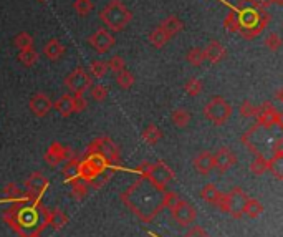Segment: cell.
I'll return each instance as SVG.
<instances>
[{
  "label": "cell",
  "mask_w": 283,
  "mask_h": 237,
  "mask_svg": "<svg viewBox=\"0 0 283 237\" xmlns=\"http://www.w3.org/2000/svg\"><path fill=\"white\" fill-rule=\"evenodd\" d=\"M237 17L240 22V35L245 40H252L265 30L270 20V13L257 4V0H240L237 5Z\"/></svg>",
  "instance_id": "6da1fadb"
},
{
  "label": "cell",
  "mask_w": 283,
  "mask_h": 237,
  "mask_svg": "<svg viewBox=\"0 0 283 237\" xmlns=\"http://www.w3.org/2000/svg\"><path fill=\"white\" fill-rule=\"evenodd\" d=\"M100 18L111 32H123L133 20V13L121 0H110L100 12Z\"/></svg>",
  "instance_id": "7a4b0ae2"
},
{
  "label": "cell",
  "mask_w": 283,
  "mask_h": 237,
  "mask_svg": "<svg viewBox=\"0 0 283 237\" xmlns=\"http://www.w3.org/2000/svg\"><path fill=\"white\" fill-rule=\"evenodd\" d=\"M138 171L141 173V178H146L151 184H154L161 191H164L166 186L171 183L174 178L172 169L169 168L164 161H158L154 164L143 163L138 168Z\"/></svg>",
  "instance_id": "3957f363"
},
{
  "label": "cell",
  "mask_w": 283,
  "mask_h": 237,
  "mask_svg": "<svg viewBox=\"0 0 283 237\" xmlns=\"http://www.w3.org/2000/svg\"><path fill=\"white\" fill-rule=\"evenodd\" d=\"M232 113V104L224 96H212L206 106H204V116L215 126H222V124L227 123Z\"/></svg>",
  "instance_id": "277c9868"
},
{
  "label": "cell",
  "mask_w": 283,
  "mask_h": 237,
  "mask_svg": "<svg viewBox=\"0 0 283 237\" xmlns=\"http://www.w3.org/2000/svg\"><path fill=\"white\" fill-rule=\"evenodd\" d=\"M247 198H249V196H247L242 187L235 186L230 192L222 194L221 199H219L217 206L221 207L222 212L229 214L230 218L240 219L244 216V204H245Z\"/></svg>",
  "instance_id": "5b68a950"
},
{
  "label": "cell",
  "mask_w": 283,
  "mask_h": 237,
  "mask_svg": "<svg viewBox=\"0 0 283 237\" xmlns=\"http://www.w3.org/2000/svg\"><path fill=\"white\" fill-rule=\"evenodd\" d=\"M86 155H98L104 158V161L110 166H118L119 164V148L115 144L111 138L101 136L95 139L93 143H90Z\"/></svg>",
  "instance_id": "8992f818"
},
{
  "label": "cell",
  "mask_w": 283,
  "mask_h": 237,
  "mask_svg": "<svg viewBox=\"0 0 283 237\" xmlns=\"http://www.w3.org/2000/svg\"><path fill=\"white\" fill-rule=\"evenodd\" d=\"M106 168H110V164L104 161V158L98 155H86V158L80 159V178L90 184Z\"/></svg>",
  "instance_id": "52a82bcc"
},
{
  "label": "cell",
  "mask_w": 283,
  "mask_h": 237,
  "mask_svg": "<svg viewBox=\"0 0 283 237\" xmlns=\"http://www.w3.org/2000/svg\"><path fill=\"white\" fill-rule=\"evenodd\" d=\"M93 85L91 76L84 68H76L65 78V87L72 92L73 95H83L90 87Z\"/></svg>",
  "instance_id": "ba28073f"
},
{
  "label": "cell",
  "mask_w": 283,
  "mask_h": 237,
  "mask_svg": "<svg viewBox=\"0 0 283 237\" xmlns=\"http://www.w3.org/2000/svg\"><path fill=\"white\" fill-rule=\"evenodd\" d=\"M171 214H172V219L178 222L179 226L187 227L190 224H194L195 219H197V211L195 207L189 203L186 199H181L171 207Z\"/></svg>",
  "instance_id": "9c48e42d"
},
{
  "label": "cell",
  "mask_w": 283,
  "mask_h": 237,
  "mask_svg": "<svg viewBox=\"0 0 283 237\" xmlns=\"http://www.w3.org/2000/svg\"><path fill=\"white\" fill-rule=\"evenodd\" d=\"M257 126L258 128H272V126H281V113L270 103H264L258 106L255 115Z\"/></svg>",
  "instance_id": "30bf717a"
},
{
  "label": "cell",
  "mask_w": 283,
  "mask_h": 237,
  "mask_svg": "<svg viewBox=\"0 0 283 237\" xmlns=\"http://www.w3.org/2000/svg\"><path fill=\"white\" fill-rule=\"evenodd\" d=\"M45 163L48 166H52V168H55V166H58L61 163L68 161L70 158H73V151L68 148V146L61 144V143H52L50 146H48V149L45 153Z\"/></svg>",
  "instance_id": "8fae6325"
},
{
  "label": "cell",
  "mask_w": 283,
  "mask_h": 237,
  "mask_svg": "<svg viewBox=\"0 0 283 237\" xmlns=\"http://www.w3.org/2000/svg\"><path fill=\"white\" fill-rule=\"evenodd\" d=\"M88 44L93 47V50H96L98 53H106L115 47L116 40L111 35V32H108L106 29H100V30H96L95 33L90 35Z\"/></svg>",
  "instance_id": "7c38bea8"
},
{
  "label": "cell",
  "mask_w": 283,
  "mask_h": 237,
  "mask_svg": "<svg viewBox=\"0 0 283 237\" xmlns=\"http://www.w3.org/2000/svg\"><path fill=\"white\" fill-rule=\"evenodd\" d=\"M47 187H48V179L40 171L30 173V176L25 179L27 196L30 198H38L41 192L47 191Z\"/></svg>",
  "instance_id": "4fadbf2b"
},
{
  "label": "cell",
  "mask_w": 283,
  "mask_h": 237,
  "mask_svg": "<svg viewBox=\"0 0 283 237\" xmlns=\"http://www.w3.org/2000/svg\"><path fill=\"white\" fill-rule=\"evenodd\" d=\"M237 164V155L230 148L224 146L214 155V169L219 173H225Z\"/></svg>",
  "instance_id": "5bb4252c"
},
{
  "label": "cell",
  "mask_w": 283,
  "mask_h": 237,
  "mask_svg": "<svg viewBox=\"0 0 283 237\" xmlns=\"http://www.w3.org/2000/svg\"><path fill=\"white\" fill-rule=\"evenodd\" d=\"M28 108H30V111L37 118H43L52 111L53 103L45 93H37L32 96L30 101H28Z\"/></svg>",
  "instance_id": "9a60e30c"
},
{
  "label": "cell",
  "mask_w": 283,
  "mask_h": 237,
  "mask_svg": "<svg viewBox=\"0 0 283 237\" xmlns=\"http://www.w3.org/2000/svg\"><path fill=\"white\" fill-rule=\"evenodd\" d=\"M194 168L199 174L207 176L214 171V155L210 151H201L199 155L194 158Z\"/></svg>",
  "instance_id": "2e32d148"
},
{
  "label": "cell",
  "mask_w": 283,
  "mask_h": 237,
  "mask_svg": "<svg viewBox=\"0 0 283 237\" xmlns=\"http://www.w3.org/2000/svg\"><path fill=\"white\" fill-rule=\"evenodd\" d=\"M204 55H206V60H209L212 65H215L227 57V50H225V47L221 44V41L212 40L207 45L206 50H204Z\"/></svg>",
  "instance_id": "e0dca14e"
},
{
  "label": "cell",
  "mask_w": 283,
  "mask_h": 237,
  "mask_svg": "<svg viewBox=\"0 0 283 237\" xmlns=\"http://www.w3.org/2000/svg\"><path fill=\"white\" fill-rule=\"evenodd\" d=\"M43 53H45V57L48 60L56 61V60H60L63 57V53H65V47H63L61 41H58L56 38H52V40H48V44L43 47Z\"/></svg>",
  "instance_id": "ac0fdd59"
},
{
  "label": "cell",
  "mask_w": 283,
  "mask_h": 237,
  "mask_svg": "<svg viewBox=\"0 0 283 237\" xmlns=\"http://www.w3.org/2000/svg\"><path fill=\"white\" fill-rule=\"evenodd\" d=\"M53 108L58 111L63 118L73 115V95H61L58 100L53 103Z\"/></svg>",
  "instance_id": "d6986e66"
},
{
  "label": "cell",
  "mask_w": 283,
  "mask_h": 237,
  "mask_svg": "<svg viewBox=\"0 0 283 237\" xmlns=\"http://www.w3.org/2000/svg\"><path fill=\"white\" fill-rule=\"evenodd\" d=\"M161 29L164 30L167 35H169V38H172V37H176L178 33H181L182 32V29H184V24L181 22V18H178L176 15H169L164 22H162L161 25Z\"/></svg>",
  "instance_id": "ffe728a7"
},
{
  "label": "cell",
  "mask_w": 283,
  "mask_h": 237,
  "mask_svg": "<svg viewBox=\"0 0 283 237\" xmlns=\"http://www.w3.org/2000/svg\"><path fill=\"white\" fill-rule=\"evenodd\" d=\"M47 222L55 229V231H61V229L68 224V218L61 209H53L52 212H48Z\"/></svg>",
  "instance_id": "44dd1931"
},
{
  "label": "cell",
  "mask_w": 283,
  "mask_h": 237,
  "mask_svg": "<svg viewBox=\"0 0 283 237\" xmlns=\"http://www.w3.org/2000/svg\"><path fill=\"white\" fill-rule=\"evenodd\" d=\"M70 184H72V196H73L76 201H83L84 198L88 196L90 184H88L84 179H81V178H75V179L70 181Z\"/></svg>",
  "instance_id": "7402d4cb"
},
{
  "label": "cell",
  "mask_w": 283,
  "mask_h": 237,
  "mask_svg": "<svg viewBox=\"0 0 283 237\" xmlns=\"http://www.w3.org/2000/svg\"><path fill=\"white\" fill-rule=\"evenodd\" d=\"M141 138H143L144 143H147L149 146H154L162 139V131L156 126V124H147L143 130V133H141Z\"/></svg>",
  "instance_id": "603a6c76"
},
{
  "label": "cell",
  "mask_w": 283,
  "mask_h": 237,
  "mask_svg": "<svg viewBox=\"0 0 283 237\" xmlns=\"http://www.w3.org/2000/svg\"><path fill=\"white\" fill-rule=\"evenodd\" d=\"M262 212H264V204L253 198H247L245 204H244V214L247 216V218L257 219Z\"/></svg>",
  "instance_id": "cb8c5ba5"
},
{
  "label": "cell",
  "mask_w": 283,
  "mask_h": 237,
  "mask_svg": "<svg viewBox=\"0 0 283 237\" xmlns=\"http://www.w3.org/2000/svg\"><path fill=\"white\" fill-rule=\"evenodd\" d=\"M221 196H222V192L217 189V187L212 184V183H209V184H206L201 189V198L206 201V203H209V204H212V206H217V203H219V199H221Z\"/></svg>",
  "instance_id": "d4e9b609"
},
{
  "label": "cell",
  "mask_w": 283,
  "mask_h": 237,
  "mask_svg": "<svg viewBox=\"0 0 283 237\" xmlns=\"http://www.w3.org/2000/svg\"><path fill=\"white\" fill-rule=\"evenodd\" d=\"M18 61L22 63L24 67H33L35 63L38 61V53L35 50L33 47L30 48H24V50H20L18 55H17Z\"/></svg>",
  "instance_id": "484cf974"
},
{
  "label": "cell",
  "mask_w": 283,
  "mask_h": 237,
  "mask_svg": "<svg viewBox=\"0 0 283 237\" xmlns=\"http://www.w3.org/2000/svg\"><path fill=\"white\" fill-rule=\"evenodd\" d=\"M171 120L172 124L178 128H186L187 124L190 123V113L186 108H176L171 113Z\"/></svg>",
  "instance_id": "4316f807"
},
{
  "label": "cell",
  "mask_w": 283,
  "mask_h": 237,
  "mask_svg": "<svg viewBox=\"0 0 283 237\" xmlns=\"http://www.w3.org/2000/svg\"><path fill=\"white\" fill-rule=\"evenodd\" d=\"M268 171V159L257 153L255 158H253V161L250 163V173L255 174V176H262V174H265Z\"/></svg>",
  "instance_id": "83f0119b"
},
{
  "label": "cell",
  "mask_w": 283,
  "mask_h": 237,
  "mask_svg": "<svg viewBox=\"0 0 283 237\" xmlns=\"http://www.w3.org/2000/svg\"><path fill=\"white\" fill-rule=\"evenodd\" d=\"M268 171H270L278 181L283 179V153L273 155L272 159H268Z\"/></svg>",
  "instance_id": "f1b7e54d"
},
{
  "label": "cell",
  "mask_w": 283,
  "mask_h": 237,
  "mask_svg": "<svg viewBox=\"0 0 283 237\" xmlns=\"http://www.w3.org/2000/svg\"><path fill=\"white\" fill-rule=\"evenodd\" d=\"M169 40H171V38H169V35L164 30H162L161 27H156V29L149 35V44L154 48H162Z\"/></svg>",
  "instance_id": "f546056e"
},
{
  "label": "cell",
  "mask_w": 283,
  "mask_h": 237,
  "mask_svg": "<svg viewBox=\"0 0 283 237\" xmlns=\"http://www.w3.org/2000/svg\"><path fill=\"white\" fill-rule=\"evenodd\" d=\"M63 176L67 181H72L75 178H80V159H73L70 158L65 168H63Z\"/></svg>",
  "instance_id": "4dcf8cb0"
},
{
  "label": "cell",
  "mask_w": 283,
  "mask_h": 237,
  "mask_svg": "<svg viewBox=\"0 0 283 237\" xmlns=\"http://www.w3.org/2000/svg\"><path fill=\"white\" fill-rule=\"evenodd\" d=\"M187 61L192 67H201L204 61H206V55H204V50L199 47H194V48H190V50L187 52Z\"/></svg>",
  "instance_id": "1f68e13d"
},
{
  "label": "cell",
  "mask_w": 283,
  "mask_h": 237,
  "mask_svg": "<svg viewBox=\"0 0 283 237\" xmlns=\"http://www.w3.org/2000/svg\"><path fill=\"white\" fill-rule=\"evenodd\" d=\"M116 83L119 85V88L128 90L134 85V75L124 68V70H121V72L116 73Z\"/></svg>",
  "instance_id": "d6a6232c"
},
{
  "label": "cell",
  "mask_w": 283,
  "mask_h": 237,
  "mask_svg": "<svg viewBox=\"0 0 283 237\" xmlns=\"http://www.w3.org/2000/svg\"><path fill=\"white\" fill-rule=\"evenodd\" d=\"M184 90H186V93L189 96H199L202 93V90H204V83L199 80V78H189L186 81V85H184Z\"/></svg>",
  "instance_id": "836d02e7"
},
{
  "label": "cell",
  "mask_w": 283,
  "mask_h": 237,
  "mask_svg": "<svg viewBox=\"0 0 283 237\" xmlns=\"http://www.w3.org/2000/svg\"><path fill=\"white\" fill-rule=\"evenodd\" d=\"M113 176H115V169H113L111 166H110V168H106V169L100 174V176H96L93 181H91L90 186L95 187V189H101V187H103L106 183H108V181H110Z\"/></svg>",
  "instance_id": "e575fe53"
},
{
  "label": "cell",
  "mask_w": 283,
  "mask_h": 237,
  "mask_svg": "<svg viewBox=\"0 0 283 237\" xmlns=\"http://www.w3.org/2000/svg\"><path fill=\"white\" fill-rule=\"evenodd\" d=\"M0 192H2V196L5 199H12V201H15V199H20L24 196L22 194V189L15 184V183H9V184H5L2 189H0Z\"/></svg>",
  "instance_id": "d590c367"
},
{
  "label": "cell",
  "mask_w": 283,
  "mask_h": 237,
  "mask_svg": "<svg viewBox=\"0 0 283 237\" xmlns=\"http://www.w3.org/2000/svg\"><path fill=\"white\" fill-rule=\"evenodd\" d=\"M73 9L76 10L78 15L86 17V15H90L91 12H93L95 5H93V0H75Z\"/></svg>",
  "instance_id": "8d00e7d4"
},
{
  "label": "cell",
  "mask_w": 283,
  "mask_h": 237,
  "mask_svg": "<svg viewBox=\"0 0 283 237\" xmlns=\"http://www.w3.org/2000/svg\"><path fill=\"white\" fill-rule=\"evenodd\" d=\"M13 45H15V48H18V50H24V48H30L33 47V38L32 35H28L27 32H22L13 37Z\"/></svg>",
  "instance_id": "74e56055"
},
{
  "label": "cell",
  "mask_w": 283,
  "mask_h": 237,
  "mask_svg": "<svg viewBox=\"0 0 283 237\" xmlns=\"http://www.w3.org/2000/svg\"><path fill=\"white\" fill-rule=\"evenodd\" d=\"M257 111H258V106L257 104H253L250 100H244L238 106V113L244 118H255Z\"/></svg>",
  "instance_id": "f35d334b"
},
{
  "label": "cell",
  "mask_w": 283,
  "mask_h": 237,
  "mask_svg": "<svg viewBox=\"0 0 283 237\" xmlns=\"http://www.w3.org/2000/svg\"><path fill=\"white\" fill-rule=\"evenodd\" d=\"M106 72H108V63L106 61H101V60H95L91 61L90 65V76H95V78H103V76L106 75Z\"/></svg>",
  "instance_id": "ab89813d"
},
{
  "label": "cell",
  "mask_w": 283,
  "mask_h": 237,
  "mask_svg": "<svg viewBox=\"0 0 283 237\" xmlns=\"http://www.w3.org/2000/svg\"><path fill=\"white\" fill-rule=\"evenodd\" d=\"M224 27L229 33H238L240 32V22L237 17V12H230L224 20Z\"/></svg>",
  "instance_id": "60d3db41"
},
{
  "label": "cell",
  "mask_w": 283,
  "mask_h": 237,
  "mask_svg": "<svg viewBox=\"0 0 283 237\" xmlns=\"http://www.w3.org/2000/svg\"><path fill=\"white\" fill-rule=\"evenodd\" d=\"M90 93H91V98L98 103H101L108 98V88H106L104 85H100V83H98V85H91Z\"/></svg>",
  "instance_id": "b9f144b4"
},
{
  "label": "cell",
  "mask_w": 283,
  "mask_h": 237,
  "mask_svg": "<svg viewBox=\"0 0 283 237\" xmlns=\"http://www.w3.org/2000/svg\"><path fill=\"white\" fill-rule=\"evenodd\" d=\"M265 47L268 48V50H272V52H278L280 48H281V37H280L277 32L270 33L265 38Z\"/></svg>",
  "instance_id": "7bdbcfd3"
},
{
  "label": "cell",
  "mask_w": 283,
  "mask_h": 237,
  "mask_svg": "<svg viewBox=\"0 0 283 237\" xmlns=\"http://www.w3.org/2000/svg\"><path fill=\"white\" fill-rule=\"evenodd\" d=\"M106 63H108V70H111V72H115V73L121 72V70L126 68L124 60H123L121 57H119V55H116V57H113L110 61H106Z\"/></svg>",
  "instance_id": "ee69618b"
},
{
  "label": "cell",
  "mask_w": 283,
  "mask_h": 237,
  "mask_svg": "<svg viewBox=\"0 0 283 237\" xmlns=\"http://www.w3.org/2000/svg\"><path fill=\"white\" fill-rule=\"evenodd\" d=\"M178 201H179V196L174 191H167V192L164 191V194H162V207L171 209Z\"/></svg>",
  "instance_id": "f6af8a7d"
},
{
  "label": "cell",
  "mask_w": 283,
  "mask_h": 237,
  "mask_svg": "<svg viewBox=\"0 0 283 237\" xmlns=\"http://www.w3.org/2000/svg\"><path fill=\"white\" fill-rule=\"evenodd\" d=\"M88 106V101L83 95H73V113H81Z\"/></svg>",
  "instance_id": "bcb514c9"
},
{
  "label": "cell",
  "mask_w": 283,
  "mask_h": 237,
  "mask_svg": "<svg viewBox=\"0 0 283 237\" xmlns=\"http://www.w3.org/2000/svg\"><path fill=\"white\" fill-rule=\"evenodd\" d=\"M272 153L273 155H280V153H283V139L281 138H277L272 144Z\"/></svg>",
  "instance_id": "7dc6e473"
},
{
  "label": "cell",
  "mask_w": 283,
  "mask_h": 237,
  "mask_svg": "<svg viewBox=\"0 0 283 237\" xmlns=\"http://www.w3.org/2000/svg\"><path fill=\"white\" fill-rule=\"evenodd\" d=\"M257 4L262 7V9H267V7H270L272 4H278V5H281V0H257Z\"/></svg>",
  "instance_id": "c3c4849f"
},
{
  "label": "cell",
  "mask_w": 283,
  "mask_h": 237,
  "mask_svg": "<svg viewBox=\"0 0 283 237\" xmlns=\"http://www.w3.org/2000/svg\"><path fill=\"white\" fill-rule=\"evenodd\" d=\"M277 100H278V101H281V100H283V96H281V90L277 93Z\"/></svg>",
  "instance_id": "681fc988"
},
{
  "label": "cell",
  "mask_w": 283,
  "mask_h": 237,
  "mask_svg": "<svg viewBox=\"0 0 283 237\" xmlns=\"http://www.w3.org/2000/svg\"><path fill=\"white\" fill-rule=\"evenodd\" d=\"M38 2H45V0H38Z\"/></svg>",
  "instance_id": "f907efd6"
},
{
  "label": "cell",
  "mask_w": 283,
  "mask_h": 237,
  "mask_svg": "<svg viewBox=\"0 0 283 237\" xmlns=\"http://www.w3.org/2000/svg\"><path fill=\"white\" fill-rule=\"evenodd\" d=\"M33 237H40V235H33Z\"/></svg>",
  "instance_id": "816d5d0a"
}]
</instances>
